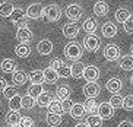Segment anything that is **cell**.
I'll return each instance as SVG.
<instances>
[{
    "mask_svg": "<svg viewBox=\"0 0 133 127\" xmlns=\"http://www.w3.org/2000/svg\"><path fill=\"white\" fill-rule=\"evenodd\" d=\"M101 45V39L98 38L95 34L86 35L85 39H83V47H85L88 51H97Z\"/></svg>",
    "mask_w": 133,
    "mask_h": 127,
    "instance_id": "cell-6",
    "label": "cell"
},
{
    "mask_svg": "<svg viewBox=\"0 0 133 127\" xmlns=\"http://www.w3.org/2000/svg\"><path fill=\"white\" fill-rule=\"evenodd\" d=\"M43 92H44V91H43V85H31L29 89H28V95L32 96V98H35V99Z\"/></svg>",
    "mask_w": 133,
    "mask_h": 127,
    "instance_id": "cell-37",
    "label": "cell"
},
{
    "mask_svg": "<svg viewBox=\"0 0 133 127\" xmlns=\"http://www.w3.org/2000/svg\"><path fill=\"white\" fill-rule=\"evenodd\" d=\"M3 95H4V98H8V99H12L13 96L18 95V92H16V88H15V86H8V88L3 91Z\"/></svg>",
    "mask_w": 133,
    "mask_h": 127,
    "instance_id": "cell-41",
    "label": "cell"
},
{
    "mask_svg": "<svg viewBox=\"0 0 133 127\" xmlns=\"http://www.w3.org/2000/svg\"><path fill=\"white\" fill-rule=\"evenodd\" d=\"M64 56H66L67 60H72V62H79L81 60V57H82L83 54V50L82 47H81V44H78V42H69V44H66V47H64Z\"/></svg>",
    "mask_w": 133,
    "mask_h": 127,
    "instance_id": "cell-1",
    "label": "cell"
},
{
    "mask_svg": "<svg viewBox=\"0 0 133 127\" xmlns=\"http://www.w3.org/2000/svg\"><path fill=\"white\" fill-rule=\"evenodd\" d=\"M118 66L123 70H133V56H124V57H121L120 62H118Z\"/></svg>",
    "mask_w": 133,
    "mask_h": 127,
    "instance_id": "cell-29",
    "label": "cell"
},
{
    "mask_svg": "<svg viewBox=\"0 0 133 127\" xmlns=\"http://www.w3.org/2000/svg\"><path fill=\"white\" fill-rule=\"evenodd\" d=\"M45 120H47L48 126H51V127L60 126V124H62V121H63L62 116H59V114H53V112H48L47 117H45Z\"/></svg>",
    "mask_w": 133,
    "mask_h": 127,
    "instance_id": "cell-30",
    "label": "cell"
},
{
    "mask_svg": "<svg viewBox=\"0 0 133 127\" xmlns=\"http://www.w3.org/2000/svg\"><path fill=\"white\" fill-rule=\"evenodd\" d=\"M73 102H72L70 98H66V99L62 101V107H63V111L64 112H70V110L73 108Z\"/></svg>",
    "mask_w": 133,
    "mask_h": 127,
    "instance_id": "cell-42",
    "label": "cell"
},
{
    "mask_svg": "<svg viewBox=\"0 0 133 127\" xmlns=\"http://www.w3.org/2000/svg\"><path fill=\"white\" fill-rule=\"evenodd\" d=\"M70 92H72V89L69 88L67 85H62V86H59V88L56 89V95L59 96V98H62V101L69 98V96H70Z\"/></svg>",
    "mask_w": 133,
    "mask_h": 127,
    "instance_id": "cell-34",
    "label": "cell"
},
{
    "mask_svg": "<svg viewBox=\"0 0 133 127\" xmlns=\"http://www.w3.org/2000/svg\"><path fill=\"white\" fill-rule=\"evenodd\" d=\"M83 105H85L86 112H89V116L91 114H95V111H98V105L95 102V98H86Z\"/></svg>",
    "mask_w": 133,
    "mask_h": 127,
    "instance_id": "cell-35",
    "label": "cell"
},
{
    "mask_svg": "<svg viewBox=\"0 0 133 127\" xmlns=\"http://www.w3.org/2000/svg\"><path fill=\"white\" fill-rule=\"evenodd\" d=\"M4 120H6V123H8L9 126L12 127V126H19L22 117H21V114L18 111H9L8 114H6V117H4Z\"/></svg>",
    "mask_w": 133,
    "mask_h": 127,
    "instance_id": "cell-18",
    "label": "cell"
},
{
    "mask_svg": "<svg viewBox=\"0 0 133 127\" xmlns=\"http://www.w3.org/2000/svg\"><path fill=\"white\" fill-rule=\"evenodd\" d=\"M86 124L89 127H101L102 126V118L98 114H91L86 117Z\"/></svg>",
    "mask_w": 133,
    "mask_h": 127,
    "instance_id": "cell-31",
    "label": "cell"
},
{
    "mask_svg": "<svg viewBox=\"0 0 133 127\" xmlns=\"http://www.w3.org/2000/svg\"><path fill=\"white\" fill-rule=\"evenodd\" d=\"M98 116L101 117L102 120H108L114 116V108L110 102H101L98 105Z\"/></svg>",
    "mask_w": 133,
    "mask_h": 127,
    "instance_id": "cell-8",
    "label": "cell"
},
{
    "mask_svg": "<svg viewBox=\"0 0 133 127\" xmlns=\"http://www.w3.org/2000/svg\"><path fill=\"white\" fill-rule=\"evenodd\" d=\"M26 81H28V76H26V73H25L24 70H16L15 73H12V82H13V85L21 86V85H24Z\"/></svg>",
    "mask_w": 133,
    "mask_h": 127,
    "instance_id": "cell-22",
    "label": "cell"
},
{
    "mask_svg": "<svg viewBox=\"0 0 133 127\" xmlns=\"http://www.w3.org/2000/svg\"><path fill=\"white\" fill-rule=\"evenodd\" d=\"M53 102V98H51V93H48V92H43L41 95L37 98V105H39V107H47L48 108V105Z\"/></svg>",
    "mask_w": 133,
    "mask_h": 127,
    "instance_id": "cell-27",
    "label": "cell"
},
{
    "mask_svg": "<svg viewBox=\"0 0 133 127\" xmlns=\"http://www.w3.org/2000/svg\"><path fill=\"white\" fill-rule=\"evenodd\" d=\"M12 127H22V126H21V124H19V126H12Z\"/></svg>",
    "mask_w": 133,
    "mask_h": 127,
    "instance_id": "cell-51",
    "label": "cell"
},
{
    "mask_svg": "<svg viewBox=\"0 0 133 127\" xmlns=\"http://www.w3.org/2000/svg\"><path fill=\"white\" fill-rule=\"evenodd\" d=\"M16 39L21 42V44H26L32 39V32L28 26H24V28H18L16 31Z\"/></svg>",
    "mask_w": 133,
    "mask_h": 127,
    "instance_id": "cell-11",
    "label": "cell"
},
{
    "mask_svg": "<svg viewBox=\"0 0 133 127\" xmlns=\"http://www.w3.org/2000/svg\"><path fill=\"white\" fill-rule=\"evenodd\" d=\"M123 28H124L126 34H133V16H130L129 21L123 25Z\"/></svg>",
    "mask_w": 133,
    "mask_h": 127,
    "instance_id": "cell-44",
    "label": "cell"
},
{
    "mask_svg": "<svg viewBox=\"0 0 133 127\" xmlns=\"http://www.w3.org/2000/svg\"><path fill=\"white\" fill-rule=\"evenodd\" d=\"M15 53H16V56H18V57L26 58L28 56L31 54V47L28 45V44H19V45H16Z\"/></svg>",
    "mask_w": 133,
    "mask_h": 127,
    "instance_id": "cell-24",
    "label": "cell"
},
{
    "mask_svg": "<svg viewBox=\"0 0 133 127\" xmlns=\"http://www.w3.org/2000/svg\"><path fill=\"white\" fill-rule=\"evenodd\" d=\"M99 93V85L97 82H86L83 85V95L86 98H95Z\"/></svg>",
    "mask_w": 133,
    "mask_h": 127,
    "instance_id": "cell-9",
    "label": "cell"
},
{
    "mask_svg": "<svg viewBox=\"0 0 133 127\" xmlns=\"http://www.w3.org/2000/svg\"><path fill=\"white\" fill-rule=\"evenodd\" d=\"M35 104H37L35 98H32V96H29V95L22 96V108H24V110H32Z\"/></svg>",
    "mask_w": 133,
    "mask_h": 127,
    "instance_id": "cell-36",
    "label": "cell"
},
{
    "mask_svg": "<svg viewBox=\"0 0 133 127\" xmlns=\"http://www.w3.org/2000/svg\"><path fill=\"white\" fill-rule=\"evenodd\" d=\"M105 88H107V91H110V92L114 95V93H118L121 91L123 82H121V79H118V77H111V79L105 83Z\"/></svg>",
    "mask_w": 133,
    "mask_h": 127,
    "instance_id": "cell-12",
    "label": "cell"
},
{
    "mask_svg": "<svg viewBox=\"0 0 133 127\" xmlns=\"http://www.w3.org/2000/svg\"><path fill=\"white\" fill-rule=\"evenodd\" d=\"M83 77L86 82H97L99 79V69L97 66H86L85 72H83Z\"/></svg>",
    "mask_w": 133,
    "mask_h": 127,
    "instance_id": "cell-10",
    "label": "cell"
},
{
    "mask_svg": "<svg viewBox=\"0 0 133 127\" xmlns=\"http://www.w3.org/2000/svg\"><path fill=\"white\" fill-rule=\"evenodd\" d=\"M34 124H35V121L28 116H24L22 120H21V126L22 127H34Z\"/></svg>",
    "mask_w": 133,
    "mask_h": 127,
    "instance_id": "cell-43",
    "label": "cell"
},
{
    "mask_svg": "<svg viewBox=\"0 0 133 127\" xmlns=\"http://www.w3.org/2000/svg\"><path fill=\"white\" fill-rule=\"evenodd\" d=\"M0 105H2V102H0Z\"/></svg>",
    "mask_w": 133,
    "mask_h": 127,
    "instance_id": "cell-53",
    "label": "cell"
},
{
    "mask_svg": "<svg viewBox=\"0 0 133 127\" xmlns=\"http://www.w3.org/2000/svg\"><path fill=\"white\" fill-rule=\"evenodd\" d=\"M123 108L127 111H133V95H126L123 101Z\"/></svg>",
    "mask_w": 133,
    "mask_h": 127,
    "instance_id": "cell-40",
    "label": "cell"
},
{
    "mask_svg": "<svg viewBox=\"0 0 133 127\" xmlns=\"http://www.w3.org/2000/svg\"><path fill=\"white\" fill-rule=\"evenodd\" d=\"M13 10H15V8H13L12 2H3V3H0V16L2 18H10Z\"/></svg>",
    "mask_w": 133,
    "mask_h": 127,
    "instance_id": "cell-19",
    "label": "cell"
},
{
    "mask_svg": "<svg viewBox=\"0 0 133 127\" xmlns=\"http://www.w3.org/2000/svg\"><path fill=\"white\" fill-rule=\"evenodd\" d=\"M85 105L83 104H75L73 108L70 110V116L73 117V118H82L83 116H85Z\"/></svg>",
    "mask_w": 133,
    "mask_h": 127,
    "instance_id": "cell-28",
    "label": "cell"
},
{
    "mask_svg": "<svg viewBox=\"0 0 133 127\" xmlns=\"http://www.w3.org/2000/svg\"><path fill=\"white\" fill-rule=\"evenodd\" d=\"M62 16V9H60L59 4H48L44 8V21H48V22H57Z\"/></svg>",
    "mask_w": 133,
    "mask_h": 127,
    "instance_id": "cell-2",
    "label": "cell"
},
{
    "mask_svg": "<svg viewBox=\"0 0 133 127\" xmlns=\"http://www.w3.org/2000/svg\"><path fill=\"white\" fill-rule=\"evenodd\" d=\"M97 28H98V22H97L95 18H88V19H85V21H83V23H82V29L88 35L94 34V32L97 31Z\"/></svg>",
    "mask_w": 133,
    "mask_h": 127,
    "instance_id": "cell-15",
    "label": "cell"
},
{
    "mask_svg": "<svg viewBox=\"0 0 133 127\" xmlns=\"http://www.w3.org/2000/svg\"><path fill=\"white\" fill-rule=\"evenodd\" d=\"M26 18H28V16H26V10H22L21 8H15L12 16H10V21H12V23L15 25V26L24 28V26H26V23H25Z\"/></svg>",
    "mask_w": 133,
    "mask_h": 127,
    "instance_id": "cell-4",
    "label": "cell"
},
{
    "mask_svg": "<svg viewBox=\"0 0 133 127\" xmlns=\"http://www.w3.org/2000/svg\"><path fill=\"white\" fill-rule=\"evenodd\" d=\"M118 127H133V123L130 120H124V121H121V123L118 124Z\"/></svg>",
    "mask_w": 133,
    "mask_h": 127,
    "instance_id": "cell-47",
    "label": "cell"
},
{
    "mask_svg": "<svg viewBox=\"0 0 133 127\" xmlns=\"http://www.w3.org/2000/svg\"><path fill=\"white\" fill-rule=\"evenodd\" d=\"M37 51H38L41 56H47L53 51V42L50 39H41L37 45Z\"/></svg>",
    "mask_w": 133,
    "mask_h": 127,
    "instance_id": "cell-13",
    "label": "cell"
},
{
    "mask_svg": "<svg viewBox=\"0 0 133 127\" xmlns=\"http://www.w3.org/2000/svg\"><path fill=\"white\" fill-rule=\"evenodd\" d=\"M57 73H59L60 77H69V76H72V69L67 64H63L62 67L57 70Z\"/></svg>",
    "mask_w": 133,
    "mask_h": 127,
    "instance_id": "cell-39",
    "label": "cell"
},
{
    "mask_svg": "<svg viewBox=\"0 0 133 127\" xmlns=\"http://www.w3.org/2000/svg\"><path fill=\"white\" fill-rule=\"evenodd\" d=\"M48 112H53V114H59V116H62L63 112H64L63 111V107H62V101L53 99V102L48 105Z\"/></svg>",
    "mask_w": 133,
    "mask_h": 127,
    "instance_id": "cell-32",
    "label": "cell"
},
{
    "mask_svg": "<svg viewBox=\"0 0 133 127\" xmlns=\"http://www.w3.org/2000/svg\"><path fill=\"white\" fill-rule=\"evenodd\" d=\"M0 31H2V26H0Z\"/></svg>",
    "mask_w": 133,
    "mask_h": 127,
    "instance_id": "cell-52",
    "label": "cell"
},
{
    "mask_svg": "<svg viewBox=\"0 0 133 127\" xmlns=\"http://www.w3.org/2000/svg\"><path fill=\"white\" fill-rule=\"evenodd\" d=\"M130 12L127 10V9H123V8H120L117 12H116V21H117L118 23H123L124 25L127 21H129V18H130Z\"/></svg>",
    "mask_w": 133,
    "mask_h": 127,
    "instance_id": "cell-26",
    "label": "cell"
},
{
    "mask_svg": "<svg viewBox=\"0 0 133 127\" xmlns=\"http://www.w3.org/2000/svg\"><path fill=\"white\" fill-rule=\"evenodd\" d=\"M85 67H86V66H83V63H81V62H75L73 64L70 66V69H72V77H75V79L83 77V72H85Z\"/></svg>",
    "mask_w": 133,
    "mask_h": 127,
    "instance_id": "cell-21",
    "label": "cell"
},
{
    "mask_svg": "<svg viewBox=\"0 0 133 127\" xmlns=\"http://www.w3.org/2000/svg\"><path fill=\"white\" fill-rule=\"evenodd\" d=\"M64 13H66L67 19L73 21V22H76V21H79L81 18H82L83 15V9L81 4L78 3H73V4H69L66 8V10H64Z\"/></svg>",
    "mask_w": 133,
    "mask_h": 127,
    "instance_id": "cell-3",
    "label": "cell"
},
{
    "mask_svg": "<svg viewBox=\"0 0 133 127\" xmlns=\"http://www.w3.org/2000/svg\"><path fill=\"white\" fill-rule=\"evenodd\" d=\"M123 101H124V96L118 95V93H114V95L110 98V104L113 105L114 110H117V108L123 107Z\"/></svg>",
    "mask_w": 133,
    "mask_h": 127,
    "instance_id": "cell-38",
    "label": "cell"
},
{
    "mask_svg": "<svg viewBox=\"0 0 133 127\" xmlns=\"http://www.w3.org/2000/svg\"><path fill=\"white\" fill-rule=\"evenodd\" d=\"M29 81L32 82V85H43L45 82L44 70H32L29 75Z\"/></svg>",
    "mask_w": 133,
    "mask_h": 127,
    "instance_id": "cell-20",
    "label": "cell"
},
{
    "mask_svg": "<svg viewBox=\"0 0 133 127\" xmlns=\"http://www.w3.org/2000/svg\"><path fill=\"white\" fill-rule=\"evenodd\" d=\"M63 64H64V63H63V62L60 60L59 57H56V58H53V60H51V63H50V67H51V69H54V70H59V69L62 67Z\"/></svg>",
    "mask_w": 133,
    "mask_h": 127,
    "instance_id": "cell-45",
    "label": "cell"
},
{
    "mask_svg": "<svg viewBox=\"0 0 133 127\" xmlns=\"http://www.w3.org/2000/svg\"><path fill=\"white\" fill-rule=\"evenodd\" d=\"M130 83H132V86H133V75H132V77H130Z\"/></svg>",
    "mask_w": 133,
    "mask_h": 127,
    "instance_id": "cell-49",
    "label": "cell"
},
{
    "mask_svg": "<svg viewBox=\"0 0 133 127\" xmlns=\"http://www.w3.org/2000/svg\"><path fill=\"white\" fill-rule=\"evenodd\" d=\"M75 127H89V126H88L86 123H79V124H76Z\"/></svg>",
    "mask_w": 133,
    "mask_h": 127,
    "instance_id": "cell-48",
    "label": "cell"
},
{
    "mask_svg": "<svg viewBox=\"0 0 133 127\" xmlns=\"http://www.w3.org/2000/svg\"><path fill=\"white\" fill-rule=\"evenodd\" d=\"M104 57L108 62H117V60H120V48L116 44H108L104 48Z\"/></svg>",
    "mask_w": 133,
    "mask_h": 127,
    "instance_id": "cell-5",
    "label": "cell"
},
{
    "mask_svg": "<svg viewBox=\"0 0 133 127\" xmlns=\"http://www.w3.org/2000/svg\"><path fill=\"white\" fill-rule=\"evenodd\" d=\"M130 51H132V56H133V45L130 47Z\"/></svg>",
    "mask_w": 133,
    "mask_h": 127,
    "instance_id": "cell-50",
    "label": "cell"
},
{
    "mask_svg": "<svg viewBox=\"0 0 133 127\" xmlns=\"http://www.w3.org/2000/svg\"><path fill=\"white\" fill-rule=\"evenodd\" d=\"M9 108H10V111H19L22 108V96L16 95L12 99H9Z\"/></svg>",
    "mask_w": 133,
    "mask_h": 127,
    "instance_id": "cell-33",
    "label": "cell"
},
{
    "mask_svg": "<svg viewBox=\"0 0 133 127\" xmlns=\"http://www.w3.org/2000/svg\"><path fill=\"white\" fill-rule=\"evenodd\" d=\"M108 4L105 3V2H97V3L94 4V13L97 16H105L107 13H108Z\"/></svg>",
    "mask_w": 133,
    "mask_h": 127,
    "instance_id": "cell-23",
    "label": "cell"
},
{
    "mask_svg": "<svg viewBox=\"0 0 133 127\" xmlns=\"http://www.w3.org/2000/svg\"><path fill=\"white\" fill-rule=\"evenodd\" d=\"M44 15V8L41 3H31L26 9V16L31 19H38Z\"/></svg>",
    "mask_w": 133,
    "mask_h": 127,
    "instance_id": "cell-7",
    "label": "cell"
},
{
    "mask_svg": "<svg viewBox=\"0 0 133 127\" xmlns=\"http://www.w3.org/2000/svg\"><path fill=\"white\" fill-rule=\"evenodd\" d=\"M101 32H102V35H104L105 38H113V37L117 35V26H116L113 22H107V23L102 25Z\"/></svg>",
    "mask_w": 133,
    "mask_h": 127,
    "instance_id": "cell-16",
    "label": "cell"
},
{
    "mask_svg": "<svg viewBox=\"0 0 133 127\" xmlns=\"http://www.w3.org/2000/svg\"><path fill=\"white\" fill-rule=\"evenodd\" d=\"M78 34H79V26L76 23H66V25L63 26V35H64L66 38L72 39Z\"/></svg>",
    "mask_w": 133,
    "mask_h": 127,
    "instance_id": "cell-14",
    "label": "cell"
},
{
    "mask_svg": "<svg viewBox=\"0 0 133 127\" xmlns=\"http://www.w3.org/2000/svg\"><path fill=\"white\" fill-rule=\"evenodd\" d=\"M6 88H8V83H6V81H4V77L0 76V92H3Z\"/></svg>",
    "mask_w": 133,
    "mask_h": 127,
    "instance_id": "cell-46",
    "label": "cell"
},
{
    "mask_svg": "<svg viewBox=\"0 0 133 127\" xmlns=\"http://www.w3.org/2000/svg\"><path fill=\"white\" fill-rule=\"evenodd\" d=\"M44 76H45V82L47 83H56L57 79H59V73H57V70L51 69V67H47V69L44 70Z\"/></svg>",
    "mask_w": 133,
    "mask_h": 127,
    "instance_id": "cell-25",
    "label": "cell"
},
{
    "mask_svg": "<svg viewBox=\"0 0 133 127\" xmlns=\"http://www.w3.org/2000/svg\"><path fill=\"white\" fill-rule=\"evenodd\" d=\"M0 69L4 73H15L16 72V62L12 58H4L3 62L0 63Z\"/></svg>",
    "mask_w": 133,
    "mask_h": 127,
    "instance_id": "cell-17",
    "label": "cell"
}]
</instances>
